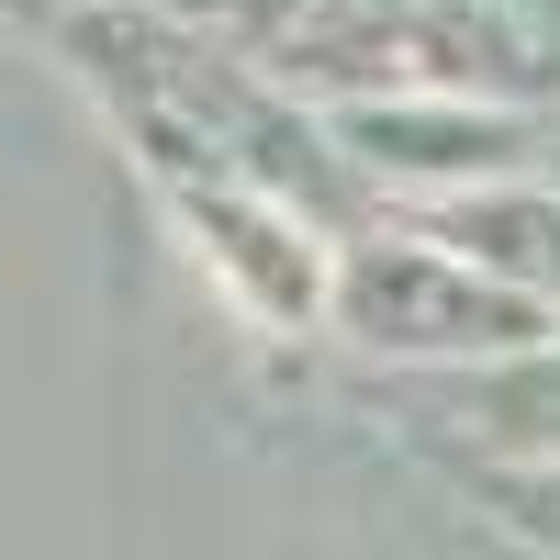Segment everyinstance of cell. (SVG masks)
I'll return each mask as SVG.
<instances>
[{
    "mask_svg": "<svg viewBox=\"0 0 560 560\" xmlns=\"http://www.w3.org/2000/svg\"><path fill=\"white\" fill-rule=\"evenodd\" d=\"M325 337L359 348L370 370H404V382H471L549 348L560 325L504 292L482 258H459L438 224H348L337 258H325Z\"/></svg>",
    "mask_w": 560,
    "mask_h": 560,
    "instance_id": "obj_1",
    "label": "cell"
},
{
    "mask_svg": "<svg viewBox=\"0 0 560 560\" xmlns=\"http://www.w3.org/2000/svg\"><path fill=\"white\" fill-rule=\"evenodd\" d=\"M147 191L258 337H325V258H337L325 224H303L292 202L247 191V179H202V168H158Z\"/></svg>",
    "mask_w": 560,
    "mask_h": 560,
    "instance_id": "obj_2",
    "label": "cell"
},
{
    "mask_svg": "<svg viewBox=\"0 0 560 560\" xmlns=\"http://www.w3.org/2000/svg\"><path fill=\"white\" fill-rule=\"evenodd\" d=\"M438 438L471 448V471H560V337L471 382H438Z\"/></svg>",
    "mask_w": 560,
    "mask_h": 560,
    "instance_id": "obj_3",
    "label": "cell"
},
{
    "mask_svg": "<svg viewBox=\"0 0 560 560\" xmlns=\"http://www.w3.org/2000/svg\"><path fill=\"white\" fill-rule=\"evenodd\" d=\"M471 504L527 560H560V471H471Z\"/></svg>",
    "mask_w": 560,
    "mask_h": 560,
    "instance_id": "obj_4",
    "label": "cell"
},
{
    "mask_svg": "<svg viewBox=\"0 0 560 560\" xmlns=\"http://www.w3.org/2000/svg\"><path fill=\"white\" fill-rule=\"evenodd\" d=\"M538 179H549V191H560V113L538 124Z\"/></svg>",
    "mask_w": 560,
    "mask_h": 560,
    "instance_id": "obj_5",
    "label": "cell"
}]
</instances>
